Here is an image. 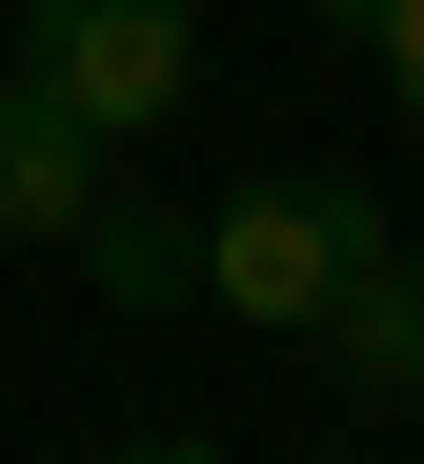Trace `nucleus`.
<instances>
[{"instance_id":"obj_3","label":"nucleus","mask_w":424,"mask_h":464,"mask_svg":"<svg viewBox=\"0 0 424 464\" xmlns=\"http://www.w3.org/2000/svg\"><path fill=\"white\" fill-rule=\"evenodd\" d=\"M81 222H102V121L0 61V243H81Z\"/></svg>"},{"instance_id":"obj_8","label":"nucleus","mask_w":424,"mask_h":464,"mask_svg":"<svg viewBox=\"0 0 424 464\" xmlns=\"http://www.w3.org/2000/svg\"><path fill=\"white\" fill-rule=\"evenodd\" d=\"M323 21H344V41H364V21H384V0H323Z\"/></svg>"},{"instance_id":"obj_2","label":"nucleus","mask_w":424,"mask_h":464,"mask_svg":"<svg viewBox=\"0 0 424 464\" xmlns=\"http://www.w3.org/2000/svg\"><path fill=\"white\" fill-rule=\"evenodd\" d=\"M21 82L81 102L102 141H142V121L202 102V21H182V0H21Z\"/></svg>"},{"instance_id":"obj_1","label":"nucleus","mask_w":424,"mask_h":464,"mask_svg":"<svg viewBox=\"0 0 424 464\" xmlns=\"http://www.w3.org/2000/svg\"><path fill=\"white\" fill-rule=\"evenodd\" d=\"M364 263H384V202L364 182H242L202 222V303H222V324H323Z\"/></svg>"},{"instance_id":"obj_7","label":"nucleus","mask_w":424,"mask_h":464,"mask_svg":"<svg viewBox=\"0 0 424 464\" xmlns=\"http://www.w3.org/2000/svg\"><path fill=\"white\" fill-rule=\"evenodd\" d=\"M122 464H222V444H122Z\"/></svg>"},{"instance_id":"obj_5","label":"nucleus","mask_w":424,"mask_h":464,"mask_svg":"<svg viewBox=\"0 0 424 464\" xmlns=\"http://www.w3.org/2000/svg\"><path fill=\"white\" fill-rule=\"evenodd\" d=\"M81 263H102V303H142V324H162V303H202V222L102 202V222H81Z\"/></svg>"},{"instance_id":"obj_4","label":"nucleus","mask_w":424,"mask_h":464,"mask_svg":"<svg viewBox=\"0 0 424 464\" xmlns=\"http://www.w3.org/2000/svg\"><path fill=\"white\" fill-rule=\"evenodd\" d=\"M323 343H344V383H384V404H404V383H424V263L384 243L344 303H323Z\"/></svg>"},{"instance_id":"obj_6","label":"nucleus","mask_w":424,"mask_h":464,"mask_svg":"<svg viewBox=\"0 0 424 464\" xmlns=\"http://www.w3.org/2000/svg\"><path fill=\"white\" fill-rule=\"evenodd\" d=\"M364 41H384V82L424 102V0H384V21H364Z\"/></svg>"}]
</instances>
